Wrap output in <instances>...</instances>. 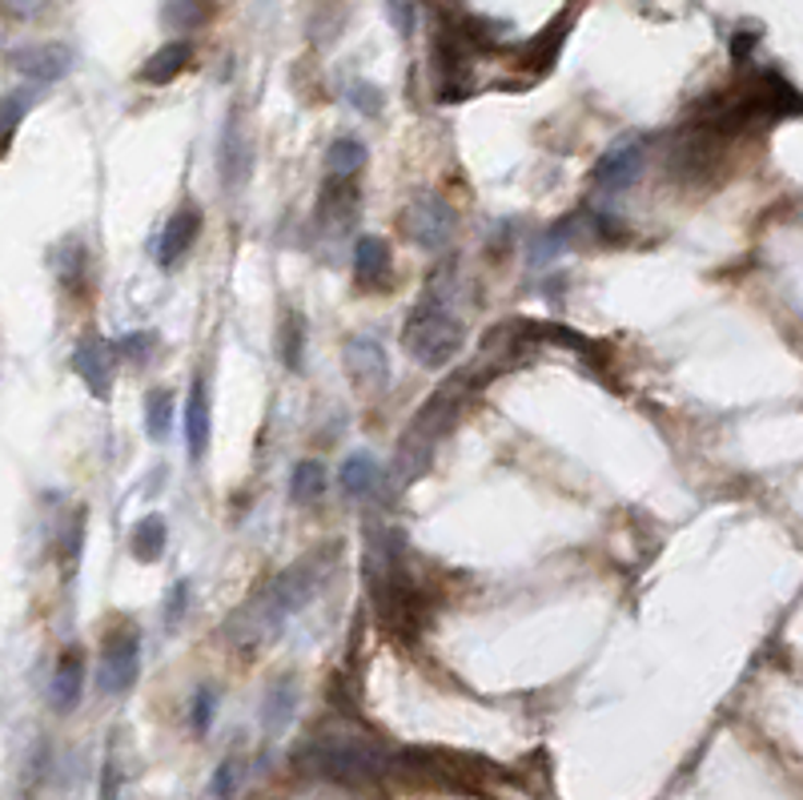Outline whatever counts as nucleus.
<instances>
[{
	"label": "nucleus",
	"instance_id": "obj_15",
	"mask_svg": "<svg viewBox=\"0 0 803 800\" xmlns=\"http://www.w3.org/2000/svg\"><path fill=\"white\" fill-rule=\"evenodd\" d=\"M294 708H297V684L290 675H282V680L265 692V701H261V725L270 728V732H282V728L294 720Z\"/></svg>",
	"mask_w": 803,
	"mask_h": 800
},
{
	"label": "nucleus",
	"instance_id": "obj_6",
	"mask_svg": "<svg viewBox=\"0 0 803 800\" xmlns=\"http://www.w3.org/2000/svg\"><path fill=\"white\" fill-rule=\"evenodd\" d=\"M9 64H13L25 81L52 85V81H61V77L73 69V52L64 49V45H25V49L9 52Z\"/></svg>",
	"mask_w": 803,
	"mask_h": 800
},
{
	"label": "nucleus",
	"instance_id": "obj_12",
	"mask_svg": "<svg viewBox=\"0 0 803 800\" xmlns=\"http://www.w3.org/2000/svg\"><path fill=\"white\" fill-rule=\"evenodd\" d=\"M189 61H193V45L189 40H169V45H161L145 64H141V81L145 85H169L177 77L186 73Z\"/></svg>",
	"mask_w": 803,
	"mask_h": 800
},
{
	"label": "nucleus",
	"instance_id": "obj_28",
	"mask_svg": "<svg viewBox=\"0 0 803 800\" xmlns=\"http://www.w3.org/2000/svg\"><path fill=\"white\" fill-rule=\"evenodd\" d=\"M350 105L362 109L366 117H378V109H382V93H378L370 81H354V85H350Z\"/></svg>",
	"mask_w": 803,
	"mask_h": 800
},
{
	"label": "nucleus",
	"instance_id": "obj_19",
	"mask_svg": "<svg viewBox=\"0 0 803 800\" xmlns=\"http://www.w3.org/2000/svg\"><path fill=\"white\" fill-rule=\"evenodd\" d=\"M358 186L354 181H346V177H330L326 186H321V213H334L338 222L342 217H350V210H358Z\"/></svg>",
	"mask_w": 803,
	"mask_h": 800
},
{
	"label": "nucleus",
	"instance_id": "obj_30",
	"mask_svg": "<svg viewBox=\"0 0 803 800\" xmlns=\"http://www.w3.org/2000/svg\"><path fill=\"white\" fill-rule=\"evenodd\" d=\"M390 21L402 37H410V28H414V4L410 0H390Z\"/></svg>",
	"mask_w": 803,
	"mask_h": 800
},
{
	"label": "nucleus",
	"instance_id": "obj_23",
	"mask_svg": "<svg viewBox=\"0 0 803 800\" xmlns=\"http://www.w3.org/2000/svg\"><path fill=\"white\" fill-rule=\"evenodd\" d=\"M563 40H567V21H558L555 28H546L543 37H539L531 49H527V69H534V73H546V69L555 64L558 49H563Z\"/></svg>",
	"mask_w": 803,
	"mask_h": 800
},
{
	"label": "nucleus",
	"instance_id": "obj_14",
	"mask_svg": "<svg viewBox=\"0 0 803 800\" xmlns=\"http://www.w3.org/2000/svg\"><path fill=\"white\" fill-rule=\"evenodd\" d=\"M249 165H253V150H249V141L237 133V126H225V138H222V181L225 186H246L249 177Z\"/></svg>",
	"mask_w": 803,
	"mask_h": 800
},
{
	"label": "nucleus",
	"instance_id": "obj_8",
	"mask_svg": "<svg viewBox=\"0 0 803 800\" xmlns=\"http://www.w3.org/2000/svg\"><path fill=\"white\" fill-rule=\"evenodd\" d=\"M642 169V141H623L615 150H606L594 165V186L599 189H627Z\"/></svg>",
	"mask_w": 803,
	"mask_h": 800
},
{
	"label": "nucleus",
	"instance_id": "obj_5",
	"mask_svg": "<svg viewBox=\"0 0 803 800\" xmlns=\"http://www.w3.org/2000/svg\"><path fill=\"white\" fill-rule=\"evenodd\" d=\"M113 366H117V351H113L109 338L85 334L76 342L73 351V370L85 378V387L97 395V399H109L113 390Z\"/></svg>",
	"mask_w": 803,
	"mask_h": 800
},
{
	"label": "nucleus",
	"instance_id": "obj_9",
	"mask_svg": "<svg viewBox=\"0 0 803 800\" xmlns=\"http://www.w3.org/2000/svg\"><path fill=\"white\" fill-rule=\"evenodd\" d=\"M210 438H213L210 387H205V378L198 375L193 378V387H189V402H186V447H189V459H193V463L205 459Z\"/></svg>",
	"mask_w": 803,
	"mask_h": 800
},
{
	"label": "nucleus",
	"instance_id": "obj_2",
	"mask_svg": "<svg viewBox=\"0 0 803 800\" xmlns=\"http://www.w3.org/2000/svg\"><path fill=\"white\" fill-rule=\"evenodd\" d=\"M462 390H467V383H462V378H458V383H446L442 390H434L430 402L422 407L418 419L406 426V435H402V447H398V471H402V479L418 475L422 467L430 463L434 443L442 438V431L450 426V419L458 414Z\"/></svg>",
	"mask_w": 803,
	"mask_h": 800
},
{
	"label": "nucleus",
	"instance_id": "obj_17",
	"mask_svg": "<svg viewBox=\"0 0 803 800\" xmlns=\"http://www.w3.org/2000/svg\"><path fill=\"white\" fill-rule=\"evenodd\" d=\"M165 539H169V527L161 515H145V519H137L133 523V536H129V548L141 563H153L161 560V551H165Z\"/></svg>",
	"mask_w": 803,
	"mask_h": 800
},
{
	"label": "nucleus",
	"instance_id": "obj_21",
	"mask_svg": "<svg viewBox=\"0 0 803 800\" xmlns=\"http://www.w3.org/2000/svg\"><path fill=\"white\" fill-rule=\"evenodd\" d=\"M362 165H366V150H362V141H354V138H338L334 145L326 150V169L334 177L358 174Z\"/></svg>",
	"mask_w": 803,
	"mask_h": 800
},
{
	"label": "nucleus",
	"instance_id": "obj_10",
	"mask_svg": "<svg viewBox=\"0 0 803 800\" xmlns=\"http://www.w3.org/2000/svg\"><path fill=\"white\" fill-rule=\"evenodd\" d=\"M81 689H85V656L81 651H64L61 663H57V672H52V708L57 713H73L76 704H81Z\"/></svg>",
	"mask_w": 803,
	"mask_h": 800
},
{
	"label": "nucleus",
	"instance_id": "obj_33",
	"mask_svg": "<svg viewBox=\"0 0 803 800\" xmlns=\"http://www.w3.org/2000/svg\"><path fill=\"white\" fill-rule=\"evenodd\" d=\"M9 4H16V9H21V13H28V9H37L40 0H9Z\"/></svg>",
	"mask_w": 803,
	"mask_h": 800
},
{
	"label": "nucleus",
	"instance_id": "obj_29",
	"mask_svg": "<svg viewBox=\"0 0 803 800\" xmlns=\"http://www.w3.org/2000/svg\"><path fill=\"white\" fill-rule=\"evenodd\" d=\"M237 788V761H222L213 773V800H229Z\"/></svg>",
	"mask_w": 803,
	"mask_h": 800
},
{
	"label": "nucleus",
	"instance_id": "obj_31",
	"mask_svg": "<svg viewBox=\"0 0 803 800\" xmlns=\"http://www.w3.org/2000/svg\"><path fill=\"white\" fill-rule=\"evenodd\" d=\"M186 596H189V579H177L174 584V596H169V608H165V620L174 624V620H181V612H186Z\"/></svg>",
	"mask_w": 803,
	"mask_h": 800
},
{
	"label": "nucleus",
	"instance_id": "obj_27",
	"mask_svg": "<svg viewBox=\"0 0 803 800\" xmlns=\"http://www.w3.org/2000/svg\"><path fill=\"white\" fill-rule=\"evenodd\" d=\"M213 716H217V692L201 689L198 696H193V708H189V725H193V732H210Z\"/></svg>",
	"mask_w": 803,
	"mask_h": 800
},
{
	"label": "nucleus",
	"instance_id": "obj_24",
	"mask_svg": "<svg viewBox=\"0 0 803 800\" xmlns=\"http://www.w3.org/2000/svg\"><path fill=\"white\" fill-rule=\"evenodd\" d=\"M213 0H165L161 4V21L174 28H189V25H201L205 16H210Z\"/></svg>",
	"mask_w": 803,
	"mask_h": 800
},
{
	"label": "nucleus",
	"instance_id": "obj_1",
	"mask_svg": "<svg viewBox=\"0 0 803 800\" xmlns=\"http://www.w3.org/2000/svg\"><path fill=\"white\" fill-rule=\"evenodd\" d=\"M462 342H467V326L458 322L454 314H446L442 306H430V302L410 314L406 330H402V351L418 366H430V370L454 363Z\"/></svg>",
	"mask_w": 803,
	"mask_h": 800
},
{
	"label": "nucleus",
	"instance_id": "obj_18",
	"mask_svg": "<svg viewBox=\"0 0 803 800\" xmlns=\"http://www.w3.org/2000/svg\"><path fill=\"white\" fill-rule=\"evenodd\" d=\"M326 495V467L318 459H306V463L294 467L290 475V499L294 503H314Z\"/></svg>",
	"mask_w": 803,
	"mask_h": 800
},
{
	"label": "nucleus",
	"instance_id": "obj_3",
	"mask_svg": "<svg viewBox=\"0 0 803 800\" xmlns=\"http://www.w3.org/2000/svg\"><path fill=\"white\" fill-rule=\"evenodd\" d=\"M137 672H141V636L137 627H117L101 644L97 689L105 696H121L137 684Z\"/></svg>",
	"mask_w": 803,
	"mask_h": 800
},
{
	"label": "nucleus",
	"instance_id": "obj_7",
	"mask_svg": "<svg viewBox=\"0 0 803 800\" xmlns=\"http://www.w3.org/2000/svg\"><path fill=\"white\" fill-rule=\"evenodd\" d=\"M201 234V210L198 205H181V210L165 222L161 230V242H157V262L161 266H174L181 262L189 250H193V242Z\"/></svg>",
	"mask_w": 803,
	"mask_h": 800
},
{
	"label": "nucleus",
	"instance_id": "obj_20",
	"mask_svg": "<svg viewBox=\"0 0 803 800\" xmlns=\"http://www.w3.org/2000/svg\"><path fill=\"white\" fill-rule=\"evenodd\" d=\"M169 426H174V395L169 390H149L145 399V431L153 443L169 438Z\"/></svg>",
	"mask_w": 803,
	"mask_h": 800
},
{
	"label": "nucleus",
	"instance_id": "obj_26",
	"mask_svg": "<svg viewBox=\"0 0 803 800\" xmlns=\"http://www.w3.org/2000/svg\"><path fill=\"white\" fill-rule=\"evenodd\" d=\"M117 358H129L133 366H145L149 358H153V351H157V334L153 330H141V334H125L117 346Z\"/></svg>",
	"mask_w": 803,
	"mask_h": 800
},
{
	"label": "nucleus",
	"instance_id": "obj_22",
	"mask_svg": "<svg viewBox=\"0 0 803 800\" xmlns=\"http://www.w3.org/2000/svg\"><path fill=\"white\" fill-rule=\"evenodd\" d=\"M282 363H285V370H302V363H306V318H302V314H285Z\"/></svg>",
	"mask_w": 803,
	"mask_h": 800
},
{
	"label": "nucleus",
	"instance_id": "obj_4",
	"mask_svg": "<svg viewBox=\"0 0 803 800\" xmlns=\"http://www.w3.org/2000/svg\"><path fill=\"white\" fill-rule=\"evenodd\" d=\"M402 230H406L410 242H418L422 250H442L446 242H450V234H454V210L442 198L426 193V198H418L406 210Z\"/></svg>",
	"mask_w": 803,
	"mask_h": 800
},
{
	"label": "nucleus",
	"instance_id": "obj_32",
	"mask_svg": "<svg viewBox=\"0 0 803 800\" xmlns=\"http://www.w3.org/2000/svg\"><path fill=\"white\" fill-rule=\"evenodd\" d=\"M752 45H755V37H735L731 40V57H735V61H743V57H747V52H752Z\"/></svg>",
	"mask_w": 803,
	"mask_h": 800
},
{
	"label": "nucleus",
	"instance_id": "obj_16",
	"mask_svg": "<svg viewBox=\"0 0 803 800\" xmlns=\"http://www.w3.org/2000/svg\"><path fill=\"white\" fill-rule=\"evenodd\" d=\"M378 459H374L370 450H358V455H350L346 467H342V491H346L350 499H366L374 487H378Z\"/></svg>",
	"mask_w": 803,
	"mask_h": 800
},
{
	"label": "nucleus",
	"instance_id": "obj_25",
	"mask_svg": "<svg viewBox=\"0 0 803 800\" xmlns=\"http://www.w3.org/2000/svg\"><path fill=\"white\" fill-rule=\"evenodd\" d=\"M28 93H13V97L0 101V157L9 153V145H13V133L21 129V121H25L28 113Z\"/></svg>",
	"mask_w": 803,
	"mask_h": 800
},
{
	"label": "nucleus",
	"instance_id": "obj_11",
	"mask_svg": "<svg viewBox=\"0 0 803 800\" xmlns=\"http://www.w3.org/2000/svg\"><path fill=\"white\" fill-rule=\"evenodd\" d=\"M346 366L358 387H378L386 383V351L374 338H350L346 342Z\"/></svg>",
	"mask_w": 803,
	"mask_h": 800
},
{
	"label": "nucleus",
	"instance_id": "obj_13",
	"mask_svg": "<svg viewBox=\"0 0 803 800\" xmlns=\"http://www.w3.org/2000/svg\"><path fill=\"white\" fill-rule=\"evenodd\" d=\"M354 274L366 282V286H378L386 274H390V242L378 238V234H362L354 242Z\"/></svg>",
	"mask_w": 803,
	"mask_h": 800
}]
</instances>
